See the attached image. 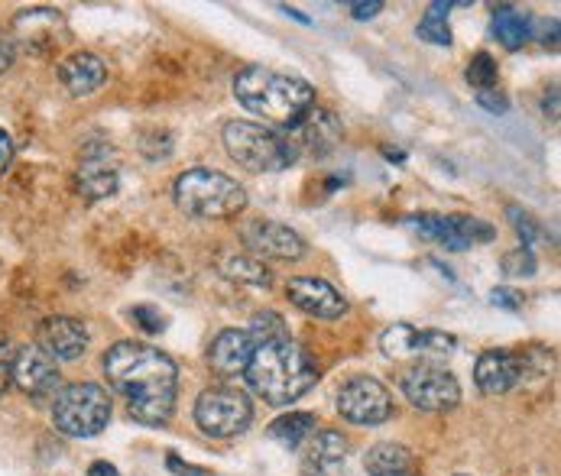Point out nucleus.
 Instances as JSON below:
<instances>
[{
    "label": "nucleus",
    "instance_id": "58836bf2",
    "mask_svg": "<svg viewBox=\"0 0 561 476\" xmlns=\"http://www.w3.org/2000/svg\"><path fill=\"white\" fill-rule=\"evenodd\" d=\"M10 159H13V143H10V137H7V133L0 130V175L7 172Z\"/></svg>",
    "mask_w": 561,
    "mask_h": 476
},
{
    "label": "nucleus",
    "instance_id": "6e6552de",
    "mask_svg": "<svg viewBox=\"0 0 561 476\" xmlns=\"http://www.w3.org/2000/svg\"><path fill=\"white\" fill-rule=\"evenodd\" d=\"M400 386L405 398L422 411H451L461 402V386L455 373L435 363H419L405 370L400 376Z\"/></svg>",
    "mask_w": 561,
    "mask_h": 476
},
{
    "label": "nucleus",
    "instance_id": "473e14b6",
    "mask_svg": "<svg viewBox=\"0 0 561 476\" xmlns=\"http://www.w3.org/2000/svg\"><path fill=\"white\" fill-rule=\"evenodd\" d=\"M13 353L16 347L10 344V337L0 330V396L10 390V376H13Z\"/></svg>",
    "mask_w": 561,
    "mask_h": 476
},
{
    "label": "nucleus",
    "instance_id": "6ab92c4d",
    "mask_svg": "<svg viewBox=\"0 0 561 476\" xmlns=\"http://www.w3.org/2000/svg\"><path fill=\"white\" fill-rule=\"evenodd\" d=\"M256 344L247 330H221L211 347H208V363L218 376H241L250 367V357H253Z\"/></svg>",
    "mask_w": 561,
    "mask_h": 476
},
{
    "label": "nucleus",
    "instance_id": "1a4fd4ad",
    "mask_svg": "<svg viewBox=\"0 0 561 476\" xmlns=\"http://www.w3.org/2000/svg\"><path fill=\"white\" fill-rule=\"evenodd\" d=\"M455 344L458 340L451 334H445V330H415L409 324H393L380 337V347H383V353L390 360L412 357V360L435 363V367H438V360H445L455 350Z\"/></svg>",
    "mask_w": 561,
    "mask_h": 476
},
{
    "label": "nucleus",
    "instance_id": "4c0bfd02",
    "mask_svg": "<svg viewBox=\"0 0 561 476\" xmlns=\"http://www.w3.org/2000/svg\"><path fill=\"white\" fill-rule=\"evenodd\" d=\"M165 467L172 471V474H182V476H205L202 467H192V464H182L175 454H169V461H165Z\"/></svg>",
    "mask_w": 561,
    "mask_h": 476
},
{
    "label": "nucleus",
    "instance_id": "a19ab883",
    "mask_svg": "<svg viewBox=\"0 0 561 476\" xmlns=\"http://www.w3.org/2000/svg\"><path fill=\"white\" fill-rule=\"evenodd\" d=\"M286 13H289L293 20H299V23H309V16H306V13H299V10H289V7H286Z\"/></svg>",
    "mask_w": 561,
    "mask_h": 476
},
{
    "label": "nucleus",
    "instance_id": "c85d7f7f",
    "mask_svg": "<svg viewBox=\"0 0 561 476\" xmlns=\"http://www.w3.org/2000/svg\"><path fill=\"white\" fill-rule=\"evenodd\" d=\"M506 218L513 221V231L519 234V240H523V246L529 249V246L536 243V237H539V228H536L533 214H529V211H523L519 205H510V208H506Z\"/></svg>",
    "mask_w": 561,
    "mask_h": 476
},
{
    "label": "nucleus",
    "instance_id": "7c9ffc66",
    "mask_svg": "<svg viewBox=\"0 0 561 476\" xmlns=\"http://www.w3.org/2000/svg\"><path fill=\"white\" fill-rule=\"evenodd\" d=\"M458 228H461V237L468 240L471 246L474 243H490V240L496 237V231L486 221H481V218H458Z\"/></svg>",
    "mask_w": 561,
    "mask_h": 476
},
{
    "label": "nucleus",
    "instance_id": "7ed1b4c3",
    "mask_svg": "<svg viewBox=\"0 0 561 476\" xmlns=\"http://www.w3.org/2000/svg\"><path fill=\"white\" fill-rule=\"evenodd\" d=\"M234 94L250 114L283 130H289L316 104V88L309 81L270 72L263 66H247L243 72H238Z\"/></svg>",
    "mask_w": 561,
    "mask_h": 476
},
{
    "label": "nucleus",
    "instance_id": "9d476101",
    "mask_svg": "<svg viewBox=\"0 0 561 476\" xmlns=\"http://www.w3.org/2000/svg\"><path fill=\"white\" fill-rule=\"evenodd\" d=\"M337 411L354 425H383L393 415V396L380 380L354 376L337 393Z\"/></svg>",
    "mask_w": 561,
    "mask_h": 476
},
{
    "label": "nucleus",
    "instance_id": "412c9836",
    "mask_svg": "<svg viewBox=\"0 0 561 476\" xmlns=\"http://www.w3.org/2000/svg\"><path fill=\"white\" fill-rule=\"evenodd\" d=\"M364 467L370 476H415L419 464L412 457L409 448L393 444V441H380L364 454Z\"/></svg>",
    "mask_w": 561,
    "mask_h": 476
},
{
    "label": "nucleus",
    "instance_id": "cd10ccee",
    "mask_svg": "<svg viewBox=\"0 0 561 476\" xmlns=\"http://www.w3.org/2000/svg\"><path fill=\"white\" fill-rule=\"evenodd\" d=\"M496 62H493V56L490 53H478V56H471V62H468V69H465V79L468 84H474L478 91H490L493 84H496Z\"/></svg>",
    "mask_w": 561,
    "mask_h": 476
},
{
    "label": "nucleus",
    "instance_id": "c9c22d12",
    "mask_svg": "<svg viewBox=\"0 0 561 476\" xmlns=\"http://www.w3.org/2000/svg\"><path fill=\"white\" fill-rule=\"evenodd\" d=\"M13 59H16V39H13L10 33H3V30H0V76H3V72H10Z\"/></svg>",
    "mask_w": 561,
    "mask_h": 476
},
{
    "label": "nucleus",
    "instance_id": "ea45409f",
    "mask_svg": "<svg viewBox=\"0 0 561 476\" xmlns=\"http://www.w3.org/2000/svg\"><path fill=\"white\" fill-rule=\"evenodd\" d=\"M88 476H121V474H117V467H111L107 461H94V464L88 467Z\"/></svg>",
    "mask_w": 561,
    "mask_h": 476
},
{
    "label": "nucleus",
    "instance_id": "aec40b11",
    "mask_svg": "<svg viewBox=\"0 0 561 476\" xmlns=\"http://www.w3.org/2000/svg\"><path fill=\"white\" fill-rule=\"evenodd\" d=\"M59 81L72 97H88L101 91V84L107 81V69L94 53H76L59 66Z\"/></svg>",
    "mask_w": 561,
    "mask_h": 476
},
{
    "label": "nucleus",
    "instance_id": "0eeeda50",
    "mask_svg": "<svg viewBox=\"0 0 561 476\" xmlns=\"http://www.w3.org/2000/svg\"><path fill=\"white\" fill-rule=\"evenodd\" d=\"M195 421L208 438H234L253 421V405L234 386H211L195 402Z\"/></svg>",
    "mask_w": 561,
    "mask_h": 476
},
{
    "label": "nucleus",
    "instance_id": "f8f14e48",
    "mask_svg": "<svg viewBox=\"0 0 561 476\" xmlns=\"http://www.w3.org/2000/svg\"><path fill=\"white\" fill-rule=\"evenodd\" d=\"M289 143L302 153L312 156H328L337 143H341V124L331 111H324L319 104H312L289 130H286Z\"/></svg>",
    "mask_w": 561,
    "mask_h": 476
},
{
    "label": "nucleus",
    "instance_id": "c756f323",
    "mask_svg": "<svg viewBox=\"0 0 561 476\" xmlns=\"http://www.w3.org/2000/svg\"><path fill=\"white\" fill-rule=\"evenodd\" d=\"M503 272L506 276H536V256H533V249L519 246V249L506 253L503 256Z\"/></svg>",
    "mask_w": 561,
    "mask_h": 476
},
{
    "label": "nucleus",
    "instance_id": "b1692460",
    "mask_svg": "<svg viewBox=\"0 0 561 476\" xmlns=\"http://www.w3.org/2000/svg\"><path fill=\"white\" fill-rule=\"evenodd\" d=\"M415 231H422L425 237L445 243L448 249H468L471 243L461 237V228H458V218H445V214H419L412 218Z\"/></svg>",
    "mask_w": 561,
    "mask_h": 476
},
{
    "label": "nucleus",
    "instance_id": "dca6fc26",
    "mask_svg": "<svg viewBox=\"0 0 561 476\" xmlns=\"http://www.w3.org/2000/svg\"><path fill=\"white\" fill-rule=\"evenodd\" d=\"M526 380L523 353L513 350H483L474 367V383L483 396H503Z\"/></svg>",
    "mask_w": 561,
    "mask_h": 476
},
{
    "label": "nucleus",
    "instance_id": "72a5a7b5",
    "mask_svg": "<svg viewBox=\"0 0 561 476\" xmlns=\"http://www.w3.org/2000/svg\"><path fill=\"white\" fill-rule=\"evenodd\" d=\"M490 302L496 309H506V312H519L523 309V295L516 289H493L490 292Z\"/></svg>",
    "mask_w": 561,
    "mask_h": 476
},
{
    "label": "nucleus",
    "instance_id": "a211bd4d",
    "mask_svg": "<svg viewBox=\"0 0 561 476\" xmlns=\"http://www.w3.org/2000/svg\"><path fill=\"white\" fill-rule=\"evenodd\" d=\"M347 441L341 431H319L302 451V476H344Z\"/></svg>",
    "mask_w": 561,
    "mask_h": 476
},
{
    "label": "nucleus",
    "instance_id": "4468645a",
    "mask_svg": "<svg viewBox=\"0 0 561 476\" xmlns=\"http://www.w3.org/2000/svg\"><path fill=\"white\" fill-rule=\"evenodd\" d=\"M241 240L253 253L270 256V259L293 263L306 256V240L279 221H247L241 228Z\"/></svg>",
    "mask_w": 561,
    "mask_h": 476
},
{
    "label": "nucleus",
    "instance_id": "a878e982",
    "mask_svg": "<svg viewBox=\"0 0 561 476\" xmlns=\"http://www.w3.org/2000/svg\"><path fill=\"white\" fill-rule=\"evenodd\" d=\"M225 276L234 279V282H247V286H263V289L273 282L270 269H266L263 263L250 259V256H231V259L225 263Z\"/></svg>",
    "mask_w": 561,
    "mask_h": 476
},
{
    "label": "nucleus",
    "instance_id": "4be33fe9",
    "mask_svg": "<svg viewBox=\"0 0 561 476\" xmlns=\"http://www.w3.org/2000/svg\"><path fill=\"white\" fill-rule=\"evenodd\" d=\"M493 36L500 39L503 49L516 53L533 39V16L516 10V7H493V20H490Z\"/></svg>",
    "mask_w": 561,
    "mask_h": 476
},
{
    "label": "nucleus",
    "instance_id": "20e7f679",
    "mask_svg": "<svg viewBox=\"0 0 561 476\" xmlns=\"http://www.w3.org/2000/svg\"><path fill=\"white\" fill-rule=\"evenodd\" d=\"M175 205L202 221H228L247 208V191L238 178L215 169H188L172 185Z\"/></svg>",
    "mask_w": 561,
    "mask_h": 476
},
{
    "label": "nucleus",
    "instance_id": "f3484780",
    "mask_svg": "<svg viewBox=\"0 0 561 476\" xmlns=\"http://www.w3.org/2000/svg\"><path fill=\"white\" fill-rule=\"evenodd\" d=\"M79 191L88 201L111 198L121 185V165L111 147H88L79 162Z\"/></svg>",
    "mask_w": 561,
    "mask_h": 476
},
{
    "label": "nucleus",
    "instance_id": "2eb2a0df",
    "mask_svg": "<svg viewBox=\"0 0 561 476\" xmlns=\"http://www.w3.org/2000/svg\"><path fill=\"white\" fill-rule=\"evenodd\" d=\"M286 295H289V302L299 312H306L309 317L334 321V317L347 315V299L331 282L316 279V276H296V279H289Z\"/></svg>",
    "mask_w": 561,
    "mask_h": 476
},
{
    "label": "nucleus",
    "instance_id": "bb28decb",
    "mask_svg": "<svg viewBox=\"0 0 561 476\" xmlns=\"http://www.w3.org/2000/svg\"><path fill=\"white\" fill-rule=\"evenodd\" d=\"M247 334L253 337L256 347H260V344H273V340H286V337H289L286 321H283V315H276V312H260V315H253Z\"/></svg>",
    "mask_w": 561,
    "mask_h": 476
},
{
    "label": "nucleus",
    "instance_id": "2f4dec72",
    "mask_svg": "<svg viewBox=\"0 0 561 476\" xmlns=\"http://www.w3.org/2000/svg\"><path fill=\"white\" fill-rule=\"evenodd\" d=\"M130 317L147 330V334H162L165 330V315H162L160 309H153V305H137Z\"/></svg>",
    "mask_w": 561,
    "mask_h": 476
},
{
    "label": "nucleus",
    "instance_id": "423d86ee",
    "mask_svg": "<svg viewBox=\"0 0 561 476\" xmlns=\"http://www.w3.org/2000/svg\"><path fill=\"white\" fill-rule=\"evenodd\" d=\"M111 421V396L94 383H76L56 393L53 425L69 438H94Z\"/></svg>",
    "mask_w": 561,
    "mask_h": 476
},
{
    "label": "nucleus",
    "instance_id": "f257e3e1",
    "mask_svg": "<svg viewBox=\"0 0 561 476\" xmlns=\"http://www.w3.org/2000/svg\"><path fill=\"white\" fill-rule=\"evenodd\" d=\"M104 373L107 383L127 398V408L134 421L140 425H165L175 393H179V370L172 357L150 344L137 340H117L104 353Z\"/></svg>",
    "mask_w": 561,
    "mask_h": 476
},
{
    "label": "nucleus",
    "instance_id": "5701e85b",
    "mask_svg": "<svg viewBox=\"0 0 561 476\" xmlns=\"http://www.w3.org/2000/svg\"><path fill=\"white\" fill-rule=\"evenodd\" d=\"M316 428H319L316 415H309V411H289V415H283V418H276V421L270 425V438H273L276 444L296 451L299 444H306V441L316 434Z\"/></svg>",
    "mask_w": 561,
    "mask_h": 476
},
{
    "label": "nucleus",
    "instance_id": "ddd939ff",
    "mask_svg": "<svg viewBox=\"0 0 561 476\" xmlns=\"http://www.w3.org/2000/svg\"><path fill=\"white\" fill-rule=\"evenodd\" d=\"M36 347L53 357L56 363H72L88 350V327L79 317L53 315L46 317L36 330Z\"/></svg>",
    "mask_w": 561,
    "mask_h": 476
},
{
    "label": "nucleus",
    "instance_id": "393cba45",
    "mask_svg": "<svg viewBox=\"0 0 561 476\" xmlns=\"http://www.w3.org/2000/svg\"><path fill=\"white\" fill-rule=\"evenodd\" d=\"M448 10H451V3H442V0L428 7L425 20L419 23V36H422L425 43H435V46H451Z\"/></svg>",
    "mask_w": 561,
    "mask_h": 476
},
{
    "label": "nucleus",
    "instance_id": "e433bc0d",
    "mask_svg": "<svg viewBox=\"0 0 561 476\" xmlns=\"http://www.w3.org/2000/svg\"><path fill=\"white\" fill-rule=\"evenodd\" d=\"M380 10H383V3H380V0H370V3H351L354 20H374Z\"/></svg>",
    "mask_w": 561,
    "mask_h": 476
},
{
    "label": "nucleus",
    "instance_id": "9b49d317",
    "mask_svg": "<svg viewBox=\"0 0 561 476\" xmlns=\"http://www.w3.org/2000/svg\"><path fill=\"white\" fill-rule=\"evenodd\" d=\"M59 380H62L59 376V363L53 357H46L36 344L20 347L13 353V376H10V383L23 396H30L33 402H46V398H53L59 393Z\"/></svg>",
    "mask_w": 561,
    "mask_h": 476
},
{
    "label": "nucleus",
    "instance_id": "39448f33",
    "mask_svg": "<svg viewBox=\"0 0 561 476\" xmlns=\"http://www.w3.org/2000/svg\"><path fill=\"white\" fill-rule=\"evenodd\" d=\"M225 150L250 172H283L299 159V150L289 143L286 133L250 120H231L225 127Z\"/></svg>",
    "mask_w": 561,
    "mask_h": 476
},
{
    "label": "nucleus",
    "instance_id": "f704fd0d",
    "mask_svg": "<svg viewBox=\"0 0 561 476\" xmlns=\"http://www.w3.org/2000/svg\"><path fill=\"white\" fill-rule=\"evenodd\" d=\"M478 104H481L483 111H490V114H506L510 111V101L500 94V91H478Z\"/></svg>",
    "mask_w": 561,
    "mask_h": 476
},
{
    "label": "nucleus",
    "instance_id": "f03ea898",
    "mask_svg": "<svg viewBox=\"0 0 561 476\" xmlns=\"http://www.w3.org/2000/svg\"><path fill=\"white\" fill-rule=\"evenodd\" d=\"M243 376L263 402L283 408L306 396L319 383V367L293 337H286L273 344H260Z\"/></svg>",
    "mask_w": 561,
    "mask_h": 476
}]
</instances>
